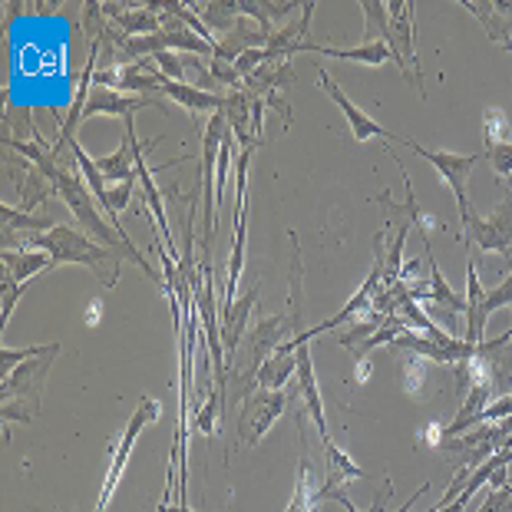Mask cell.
Instances as JSON below:
<instances>
[{
    "mask_svg": "<svg viewBox=\"0 0 512 512\" xmlns=\"http://www.w3.org/2000/svg\"><path fill=\"white\" fill-rule=\"evenodd\" d=\"M37 252H47L53 258V268L57 265H83L90 268L96 278H100L103 288H116L119 285V261L126 255L113 252L100 242H93L90 235L76 232L70 225H57L50 232H40L30 238Z\"/></svg>",
    "mask_w": 512,
    "mask_h": 512,
    "instance_id": "cell-1",
    "label": "cell"
},
{
    "mask_svg": "<svg viewBox=\"0 0 512 512\" xmlns=\"http://www.w3.org/2000/svg\"><path fill=\"white\" fill-rule=\"evenodd\" d=\"M50 182H53V192L63 195V202L70 205V212L76 215V222H80L83 228H90V235H96V242L106 245V248H113V252H123L129 261H136V265H143L149 278H159V271L143 258V252H136V245L129 242V235L119 232L113 222H106L103 215L96 212V205L90 199V189H86V185L80 182V176H76L73 169L57 166V169L50 172Z\"/></svg>",
    "mask_w": 512,
    "mask_h": 512,
    "instance_id": "cell-2",
    "label": "cell"
},
{
    "mask_svg": "<svg viewBox=\"0 0 512 512\" xmlns=\"http://www.w3.org/2000/svg\"><path fill=\"white\" fill-rule=\"evenodd\" d=\"M288 334L294 337L288 314H275V318L258 321L252 331L245 334L242 347H238L235 361L228 364V377H232V400H248L258 390V370L288 341Z\"/></svg>",
    "mask_w": 512,
    "mask_h": 512,
    "instance_id": "cell-3",
    "label": "cell"
},
{
    "mask_svg": "<svg viewBox=\"0 0 512 512\" xmlns=\"http://www.w3.org/2000/svg\"><path fill=\"white\" fill-rule=\"evenodd\" d=\"M63 344H43L37 357H30L20 367H14L0 384V400H4V420L10 423H34L40 417V397H43V380L50 374V364L57 361Z\"/></svg>",
    "mask_w": 512,
    "mask_h": 512,
    "instance_id": "cell-4",
    "label": "cell"
},
{
    "mask_svg": "<svg viewBox=\"0 0 512 512\" xmlns=\"http://www.w3.org/2000/svg\"><path fill=\"white\" fill-rule=\"evenodd\" d=\"M403 146L410 152H417L420 159H427L433 169L440 172V179L450 185L453 195H456V205H460V222H466V215L473 212L470 205V176L473 169L483 162V152H473V156H460V152H443V149H427L420 143H413V139H400Z\"/></svg>",
    "mask_w": 512,
    "mask_h": 512,
    "instance_id": "cell-5",
    "label": "cell"
},
{
    "mask_svg": "<svg viewBox=\"0 0 512 512\" xmlns=\"http://www.w3.org/2000/svg\"><path fill=\"white\" fill-rule=\"evenodd\" d=\"M390 7V30H387V47H390V60L400 67L403 80H413L420 96H427L423 90V70H420V57L417 47H413V4L410 0H394Z\"/></svg>",
    "mask_w": 512,
    "mask_h": 512,
    "instance_id": "cell-6",
    "label": "cell"
},
{
    "mask_svg": "<svg viewBox=\"0 0 512 512\" xmlns=\"http://www.w3.org/2000/svg\"><path fill=\"white\" fill-rule=\"evenodd\" d=\"M463 242L483 248V252H496L503 258H512V199H509V192L489 215H476V212L466 215Z\"/></svg>",
    "mask_w": 512,
    "mask_h": 512,
    "instance_id": "cell-7",
    "label": "cell"
},
{
    "mask_svg": "<svg viewBox=\"0 0 512 512\" xmlns=\"http://www.w3.org/2000/svg\"><path fill=\"white\" fill-rule=\"evenodd\" d=\"M159 413H162L159 400H152V397L139 400L136 413H133V417H129L126 430H123V437H119V443H116V453H113L110 473H106L103 489H100V499H96V512H106V509H110L113 493H116L119 479H123V470H126V463H129V453H133V446H136V440H139V433H143L152 420H159Z\"/></svg>",
    "mask_w": 512,
    "mask_h": 512,
    "instance_id": "cell-8",
    "label": "cell"
},
{
    "mask_svg": "<svg viewBox=\"0 0 512 512\" xmlns=\"http://www.w3.org/2000/svg\"><path fill=\"white\" fill-rule=\"evenodd\" d=\"M228 136V123L222 113H215L205 126V139H202V219H205V258H209L212 248V235H215V172H219V152Z\"/></svg>",
    "mask_w": 512,
    "mask_h": 512,
    "instance_id": "cell-9",
    "label": "cell"
},
{
    "mask_svg": "<svg viewBox=\"0 0 512 512\" xmlns=\"http://www.w3.org/2000/svg\"><path fill=\"white\" fill-rule=\"evenodd\" d=\"M255 149H242V156L235 162V242H232V258H228V275H225V291H222V311L238 298V281H242V261H245V202H248V166H252Z\"/></svg>",
    "mask_w": 512,
    "mask_h": 512,
    "instance_id": "cell-10",
    "label": "cell"
},
{
    "mask_svg": "<svg viewBox=\"0 0 512 512\" xmlns=\"http://www.w3.org/2000/svg\"><path fill=\"white\" fill-rule=\"evenodd\" d=\"M288 397L285 390H255L252 397L242 403L238 413V446H258L261 437L275 427L278 417H285Z\"/></svg>",
    "mask_w": 512,
    "mask_h": 512,
    "instance_id": "cell-11",
    "label": "cell"
},
{
    "mask_svg": "<svg viewBox=\"0 0 512 512\" xmlns=\"http://www.w3.org/2000/svg\"><path fill=\"white\" fill-rule=\"evenodd\" d=\"M318 80H321V86H324V93H328L331 100L337 103V110H341V113L347 116V126H351L354 143H367V139H374V136H384V139H390V143H400V139H403V136H394L390 129L380 126L377 119H370V116L361 110V106H354L351 100H347L341 86L334 83V76L324 73V67H318Z\"/></svg>",
    "mask_w": 512,
    "mask_h": 512,
    "instance_id": "cell-12",
    "label": "cell"
},
{
    "mask_svg": "<svg viewBox=\"0 0 512 512\" xmlns=\"http://www.w3.org/2000/svg\"><path fill=\"white\" fill-rule=\"evenodd\" d=\"M298 374H294V384H298V397L308 410V417L314 420V427L321 433V443L331 440V430H328V417H324V400H321V387H318V377H314V357H311V344H301L298 351Z\"/></svg>",
    "mask_w": 512,
    "mask_h": 512,
    "instance_id": "cell-13",
    "label": "cell"
},
{
    "mask_svg": "<svg viewBox=\"0 0 512 512\" xmlns=\"http://www.w3.org/2000/svg\"><path fill=\"white\" fill-rule=\"evenodd\" d=\"M162 110V103L156 96H123L119 90H106V86H93L90 90V100L83 106V119L86 116H123V119H133V113L139 110Z\"/></svg>",
    "mask_w": 512,
    "mask_h": 512,
    "instance_id": "cell-14",
    "label": "cell"
},
{
    "mask_svg": "<svg viewBox=\"0 0 512 512\" xmlns=\"http://www.w3.org/2000/svg\"><path fill=\"white\" fill-rule=\"evenodd\" d=\"M258 291L261 285L255 281L252 288H248L242 298H235V304H228L222 311V344H225V364L235 361L238 347L245 341V331H248V318H252L255 304H258Z\"/></svg>",
    "mask_w": 512,
    "mask_h": 512,
    "instance_id": "cell-15",
    "label": "cell"
},
{
    "mask_svg": "<svg viewBox=\"0 0 512 512\" xmlns=\"http://www.w3.org/2000/svg\"><path fill=\"white\" fill-rule=\"evenodd\" d=\"M486 291L479 285V271H476V258L470 255L466 261V337L473 347L479 341H486Z\"/></svg>",
    "mask_w": 512,
    "mask_h": 512,
    "instance_id": "cell-16",
    "label": "cell"
},
{
    "mask_svg": "<svg viewBox=\"0 0 512 512\" xmlns=\"http://www.w3.org/2000/svg\"><path fill=\"white\" fill-rule=\"evenodd\" d=\"M324 453H328V479H324L321 489H314V499L318 503H324L331 493H337L341 489V483H354V479H367V473L357 466L351 456H347L341 446H337L334 440L324 443Z\"/></svg>",
    "mask_w": 512,
    "mask_h": 512,
    "instance_id": "cell-17",
    "label": "cell"
},
{
    "mask_svg": "<svg viewBox=\"0 0 512 512\" xmlns=\"http://www.w3.org/2000/svg\"><path fill=\"white\" fill-rule=\"evenodd\" d=\"M298 53H321V57H334V60H354V63H364V67H384V63H394L390 60V47L384 40L377 43H361L354 50H341V47H328V43H308L304 40Z\"/></svg>",
    "mask_w": 512,
    "mask_h": 512,
    "instance_id": "cell-18",
    "label": "cell"
},
{
    "mask_svg": "<svg viewBox=\"0 0 512 512\" xmlns=\"http://www.w3.org/2000/svg\"><path fill=\"white\" fill-rule=\"evenodd\" d=\"M159 93L169 96V100H176L182 110H189L192 116L195 113H219L222 103H225V96H215L209 90H195V86L176 83V80H169V76H162L159 80Z\"/></svg>",
    "mask_w": 512,
    "mask_h": 512,
    "instance_id": "cell-19",
    "label": "cell"
},
{
    "mask_svg": "<svg viewBox=\"0 0 512 512\" xmlns=\"http://www.w3.org/2000/svg\"><path fill=\"white\" fill-rule=\"evenodd\" d=\"M463 7L486 27V37H493L503 50H512V20L506 17V10L499 0L479 4V0H463Z\"/></svg>",
    "mask_w": 512,
    "mask_h": 512,
    "instance_id": "cell-20",
    "label": "cell"
},
{
    "mask_svg": "<svg viewBox=\"0 0 512 512\" xmlns=\"http://www.w3.org/2000/svg\"><path fill=\"white\" fill-rule=\"evenodd\" d=\"M4 258V268H7V278L17 281V285H27L30 278H37L40 271L53 268V258L47 252H7L0 255Z\"/></svg>",
    "mask_w": 512,
    "mask_h": 512,
    "instance_id": "cell-21",
    "label": "cell"
},
{
    "mask_svg": "<svg viewBox=\"0 0 512 512\" xmlns=\"http://www.w3.org/2000/svg\"><path fill=\"white\" fill-rule=\"evenodd\" d=\"M294 374H298V354L275 351L258 370V387L261 390H281Z\"/></svg>",
    "mask_w": 512,
    "mask_h": 512,
    "instance_id": "cell-22",
    "label": "cell"
},
{
    "mask_svg": "<svg viewBox=\"0 0 512 512\" xmlns=\"http://www.w3.org/2000/svg\"><path fill=\"white\" fill-rule=\"evenodd\" d=\"M113 20L123 37H152L162 30V10H119Z\"/></svg>",
    "mask_w": 512,
    "mask_h": 512,
    "instance_id": "cell-23",
    "label": "cell"
},
{
    "mask_svg": "<svg viewBox=\"0 0 512 512\" xmlns=\"http://www.w3.org/2000/svg\"><path fill=\"white\" fill-rule=\"evenodd\" d=\"M364 37L367 43L384 40L387 43V30H390V7L380 4V0H364Z\"/></svg>",
    "mask_w": 512,
    "mask_h": 512,
    "instance_id": "cell-24",
    "label": "cell"
},
{
    "mask_svg": "<svg viewBox=\"0 0 512 512\" xmlns=\"http://www.w3.org/2000/svg\"><path fill=\"white\" fill-rule=\"evenodd\" d=\"M318 499H314V489H311V463L308 456H301L298 463V479H294V496L285 512H314Z\"/></svg>",
    "mask_w": 512,
    "mask_h": 512,
    "instance_id": "cell-25",
    "label": "cell"
},
{
    "mask_svg": "<svg viewBox=\"0 0 512 512\" xmlns=\"http://www.w3.org/2000/svg\"><path fill=\"white\" fill-rule=\"evenodd\" d=\"M0 219H4L7 228H17V232H30V235H40V232H50V228H57V222H53V219H34V215H27V212H20V209H10V205L0 209Z\"/></svg>",
    "mask_w": 512,
    "mask_h": 512,
    "instance_id": "cell-26",
    "label": "cell"
},
{
    "mask_svg": "<svg viewBox=\"0 0 512 512\" xmlns=\"http://www.w3.org/2000/svg\"><path fill=\"white\" fill-rule=\"evenodd\" d=\"M219 397H222V390H219V387H212L209 394H205L202 410L195 413V420H192V427H195V430H202L205 437H212V433H215V423H219V413H225V407H219ZM222 403H225V397H222Z\"/></svg>",
    "mask_w": 512,
    "mask_h": 512,
    "instance_id": "cell-27",
    "label": "cell"
},
{
    "mask_svg": "<svg viewBox=\"0 0 512 512\" xmlns=\"http://www.w3.org/2000/svg\"><path fill=\"white\" fill-rule=\"evenodd\" d=\"M483 156L489 159V166H493V172L499 179H512V143H493L486 146Z\"/></svg>",
    "mask_w": 512,
    "mask_h": 512,
    "instance_id": "cell-28",
    "label": "cell"
},
{
    "mask_svg": "<svg viewBox=\"0 0 512 512\" xmlns=\"http://www.w3.org/2000/svg\"><path fill=\"white\" fill-rule=\"evenodd\" d=\"M499 308H512V275H506L496 288L486 291V318H493Z\"/></svg>",
    "mask_w": 512,
    "mask_h": 512,
    "instance_id": "cell-29",
    "label": "cell"
},
{
    "mask_svg": "<svg viewBox=\"0 0 512 512\" xmlns=\"http://www.w3.org/2000/svg\"><path fill=\"white\" fill-rule=\"evenodd\" d=\"M209 73H212V80H219V83H225L228 90H242V76H238V70H235V63H228V60H219V57H212L209 60Z\"/></svg>",
    "mask_w": 512,
    "mask_h": 512,
    "instance_id": "cell-30",
    "label": "cell"
},
{
    "mask_svg": "<svg viewBox=\"0 0 512 512\" xmlns=\"http://www.w3.org/2000/svg\"><path fill=\"white\" fill-rule=\"evenodd\" d=\"M476 512H512V489H509V486H503V489H489Z\"/></svg>",
    "mask_w": 512,
    "mask_h": 512,
    "instance_id": "cell-31",
    "label": "cell"
},
{
    "mask_svg": "<svg viewBox=\"0 0 512 512\" xmlns=\"http://www.w3.org/2000/svg\"><path fill=\"white\" fill-rule=\"evenodd\" d=\"M506 133H509L506 116L499 113V110H486V146H493V143H509Z\"/></svg>",
    "mask_w": 512,
    "mask_h": 512,
    "instance_id": "cell-32",
    "label": "cell"
},
{
    "mask_svg": "<svg viewBox=\"0 0 512 512\" xmlns=\"http://www.w3.org/2000/svg\"><path fill=\"white\" fill-rule=\"evenodd\" d=\"M152 63H156V70L162 76H169V80H176V83L185 80V67H182V60L176 57V53H156Z\"/></svg>",
    "mask_w": 512,
    "mask_h": 512,
    "instance_id": "cell-33",
    "label": "cell"
},
{
    "mask_svg": "<svg viewBox=\"0 0 512 512\" xmlns=\"http://www.w3.org/2000/svg\"><path fill=\"white\" fill-rule=\"evenodd\" d=\"M43 351V347H24V351H0V377H7L10 370L20 367L24 361H30V357H37Z\"/></svg>",
    "mask_w": 512,
    "mask_h": 512,
    "instance_id": "cell-34",
    "label": "cell"
},
{
    "mask_svg": "<svg viewBox=\"0 0 512 512\" xmlns=\"http://www.w3.org/2000/svg\"><path fill=\"white\" fill-rule=\"evenodd\" d=\"M430 486H433V483H423V486L417 489V496H410V499H407V506H400L397 512H410L413 506H417V503H420V496H427V493H430ZM328 499H334V503H341V506H344L347 512H361V509H357V506L351 503V499H347V496L341 493V489H337V493H331Z\"/></svg>",
    "mask_w": 512,
    "mask_h": 512,
    "instance_id": "cell-35",
    "label": "cell"
},
{
    "mask_svg": "<svg viewBox=\"0 0 512 512\" xmlns=\"http://www.w3.org/2000/svg\"><path fill=\"white\" fill-rule=\"evenodd\" d=\"M24 288L27 285H17V281H10L7 275H4V311H0V321H10V314H14V308H17V298L24 294Z\"/></svg>",
    "mask_w": 512,
    "mask_h": 512,
    "instance_id": "cell-36",
    "label": "cell"
},
{
    "mask_svg": "<svg viewBox=\"0 0 512 512\" xmlns=\"http://www.w3.org/2000/svg\"><path fill=\"white\" fill-rule=\"evenodd\" d=\"M506 417H512V394L493 400V403H489V407L483 410V423H496V420H506Z\"/></svg>",
    "mask_w": 512,
    "mask_h": 512,
    "instance_id": "cell-37",
    "label": "cell"
},
{
    "mask_svg": "<svg viewBox=\"0 0 512 512\" xmlns=\"http://www.w3.org/2000/svg\"><path fill=\"white\" fill-rule=\"evenodd\" d=\"M506 192H509V199H512V179L506 182Z\"/></svg>",
    "mask_w": 512,
    "mask_h": 512,
    "instance_id": "cell-38",
    "label": "cell"
},
{
    "mask_svg": "<svg viewBox=\"0 0 512 512\" xmlns=\"http://www.w3.org/2000/svg\"><path fill=\"white\" fill-rule=\"evenodd\" d=\"M509 489H512V479H509Z\"/></svg>",
    "mask_w": 512,
    "mask_h": 512,
    "instance_id": "cell-39",
    "label": "cell"
},
{
    "mask_svg": "<svg viewBox=\"0 0 512 512\" xmlns=\"http://www.w3.org/2000/svg\"><path fill=\"white\" fill-rule=\"evenodd\" d=\"M509 331H512V328H509Z\"/></svg>",
    "mask_w": 512,
    "mask_h": 512,
    "instance_id": "cell-40",
    "label": "cell"
}]
</instances>
